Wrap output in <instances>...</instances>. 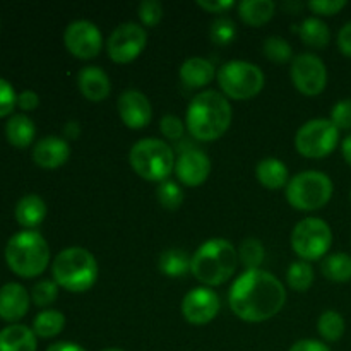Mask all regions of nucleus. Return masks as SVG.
Masks as SVG:
<instances>
[{
  "label": "nucleus",
  "instance_id": "nucleus-1",
  "mask_svg": "<svg viewBox=\"0 0 351 351\" xmlns=\"http://www.w3.org/2000/svg\"><path fill=\"white\" fill-rule=\"evenodd\" d=\"M228 304L240 321L259 324L283 311L287 288L274 274L264 269L243 271L230 288Z\"/></svg>",
  "mask_w": 351,
  "mask_h": 351
},
{
  "label": "nucleus",
  "instance_id": "nucleus-2",
  "mask_svg": "<svg viewBox=\"0 0 351 351\" xmlns=\"http://www.w3.org/2000/svg\"><path fill=\"white\" fill-rule=\"evenodd\" d=\"M233 112L230 99L215 89H206L191 99L185 113V127L194 139L213 143L226 134Z\"/></svg>",
  "mask_w": 351,
  "mask_h": 351
},
{
  "label": "nucleus",
  "instance_id": "nucleus-3",
  "mask_svg": "<svg viewBox=\"0 0 351 351\" xmlns=\"http://www.w3.org/2000/svg\"><path fill=\"white\" fill-rule=\"evenodd\" d=\"M237 266V247L226 239H209L192 256L191 273L204 287H219L235 274Z\"/></svg>",
  "mask_w": 351,
  "mask_h": 351
},
{
  "label": "nucleus",
  "instance_id": "nucleus-4",
  "mask_svg": "<svg viewBox=\"0 0 351 351\" xmlns=\"http://www.w3.org/2000/svg\"><path fill=\"white\" fill-rule=\"evenodd\" d=\"M98 261L84 247H67L55 256L51 274L58 288L71 293H84L98 280Z\"/></svg>",
  "mask_w": 351,
  "mask_h": 351
},
{
  "label": "nucleus",
  "instance_id": "nucleus-5",
  "mask_svg": "<svg viewBox=\"0 0 351 351\" xmlns=\"http://www.w3.org/2000/svg\"><path fill=\"white\" fill-rule=\"evenodd\" d=\"M5 263L21 278H36L50 263V247L36 230H23L9 239L5 245Z\"/></svg>",
  "mask_w": 351,
  "mask_h": 351
},
{
  "label": "nucleus",
  "instance_id": "nucleus-6",
  "mask_svg": "<svg viewBox=\"0 0 351 351\" xmlns=\"http://www.w3.org/2000/svg\"><path fill=\"white\" fill-rule=\"evenodd\" d=\"M175 161L177 158L170 144L154 137L137 141L129 153L130 168L136 171V175H139L143 180L158 184L168 180V177L173 173Z\"/></svg>",
  "mask_w": 351,
  "mask_h": 351
},
{
  "label": "nucleus",
  "instance_id": "nucleus-7",
  "mask_svg": "<svg viewBox=\"0 0 351 351\" xmlns=\"http://www.w3.org/2000/svg\"><path fill=\"white\" fill-rule=\"evenodd\" d=\"M332 192L335 184L329 175L319 170H305L290 178L285 189V197L297 211L311 213L328 206Z\"/></svg>",
  "mask_w": 351,
  "mask_h": 351
},
{
  "label": "nucleus",
  "instance_id": "nucleus-8",
  "mask_svg": "<svg viewBox=\"0 0 351 351\" xmlns=\"http://www.w3.org/2000/svg\"><path fill=\"white\" fill-rule=\"evenodd\" d=\"M218 84L221 89V95L228 99L243 101V99H252L263 91L266 75L261 71L259 65L247 60H230L219 67Z\"/></svg>",
  "mask_w": 351,
  "mask_h": 351
},
{
  "label": "nucleus",
  "instance_id": "nucleus-9",
  "mask_svg": "<svg viewBox=\"0 0 351 351\" xmlns=\"http://www.w3.org/2000/svg\"><path fill=\"white\" fill-rule=\"evenodd\" d=\"M291 249L302 261H321L332 245V230L324 219L304 218L291 232Z\"/></svg>",
  "mask_w": 351,
  "mask_h": 351
},
{
  "label": "nucleus",
  "instance_id": "nucleus-10",
  "mask_svg": "<svg viewBox=\"0 0 351 351\" xmlns=\"http://www.w3.org/2000/svg\"><path fill=\"white\" fill-rule=\"evenodd\" d=\"M339 146V129L329 119L307 120L295 134V149L308 160H322Z\"/></svg>",
  "mask_w": 351,
  "mask_h": 351
},
{
  "label": "nucleus",
  "instance_id": "nucleus-11",
  "mask_svg": "<svg viewBox=\"0 0 351 351\" xmlns=\"http://www.w3.org/2000/svg\"><path fill=\"white\" fill-rule=\"evenodd\" d=\"M146 27L137 23H122L108 36L106 51L115 64H130L146 50Z\"/></svg>",
  "mask_w": 351,
  "mask_h": 351
},
{
  "label": "nucleus",
  "instance_id": "nucleus-12",
  "mask_svg": "<svg viewBox=\"0 0 351 351\" xmlns=\"http://www.w3.org/2000/svg\"><path fill=\"white\" fill-rule=\"evenodd\" d=\"M290 77L304 96H319L328 86V67L317 55L300 53L291 60Z\"/></svg>",
  "mask_w": 351,
  "mask_h": 351
},
{
  "label": "nucleus",
  "instance_id": "nucleus-13",
  "mask_svg": "<svg viewBox=\"0 0 351 351\" xmlns=\"http://www.w3.org/2000/svg\"><path fill=\"white\" fill-rule=\"evenodd\" d=\"M64 45L69 53L79 60H91L101 51L103 34L95 23L79 19L65 27Z\"/></svg>",
  "mask_w": 351,
  "mask_h": 351
},
{
  "label": "nucleus",
  "instance_id": "nucleus-14",
  "mask_svg": "<svg viewBox=\"0 0 351 351\" xmlns=\"http://www.w3.org/2000/svg\"><path fill=\"white\" fill-rule=\"evenodd\" d=\"M219 297L215 290L208 287H197L187 291L182 300V315L192 326L209 324L218 315Z\"/></svg>",
  "mask_w": 351,
  "mask_h": 351
},
{
  "label": "nucleus",
  "instance_id": "nucleus-15",
  "mask_svg": "<svg viewBox=\"0 0 351 351\" xmlns=\"http://www.w3.org/2000/svg\"><path fill=\"white\" fill-rule=\"evenodd\" d=\"M173 171L180 184L187 187H199L211 175V160L204 151L197 147H187L178 153Z\"/></svg>",
  "mask_w": 351,
  "mask_h": 351
},
{
  "label": "nucleus",
  "instance_id": "nucleus-16",
  "mask_svg": "<svg viewBox=\"0 0 351 351\" xmlns=\"http://www.w3.org/2000/svg\"><path fill=\"white\" fill-rule=\"evenodd\" d=\"M119 117L125 127L132 130L144 129L153 119V106L149 98L139 89H127L117 99Z\"/></svg>",
  "mask_w": 351,
  "mask_h": 351
},
{
  "label": "nucleus",
  "instance_id": "nucleus-17",
  "mask_svg": "<svg viewBox=\"0 0 351 351\" xmlns=\"http://www.w3.org/2000/svg\"><path fill=\"white\" fill-rule=\"evenodd\" d=\"M33 161L45 170H57L71 158V144L58 136L41 137L33 147Z\"/></svg>",
  "mask_w": 351,
  "mask_h": 351
},
{
  "label": "nucleus",
  "instance_id": "nucleus-18",
  "mask_svg": "<svg viewBox=\"0 0 351 351\" xmlns=\"http://www.w3.org/2000/svg\"><path fill=\"white\" fill-rule=\"evenodd\" d=\"M31 295L19 283H7L0 288V319L5 322H17L27 314Z\"/></svg>",
  "mask_w": 351,
  "mask_h": 351
},
{
  "label": "nucleus",
  "instance_id": "nucleus-19",
  "mask_svg": "<svg viewBox=\"0 0 351 351\" xmlns=\"http://www.w3.org/2000/svg\"><path fill=\"white\" fill-rule=\"evenodd\" d=\"M77 88L88 101L99 103L108 98L112 82L108 74L98 65H86L77 74Z\"/></svg>",
  "mask_w": 351,
  "mask_h": 351
},
{
  "label": "nucleus",
  "instance_id": "nucleus-20",
  "mask_svg": "<svg viewBox=\"0 0 351 351\" xmlns=\"http://www.w3.org/2000/svg\"><path fill=\"white\" fill-rule=\"evenodd\" d=\"M216 69L208 58L202 57H191L180 65V81L191 89H201L204 86L211 84L216 77Z\"/></svg>",
  "mask_w": 351,
  "mask_h": 351
},
{
  "label": "nucleus",
  "instance_id": "nucleus-21",
  "mask_svg": "<svg viewBox=\"0 0 351 351\" xmlns=\"http://www.w3.org/2000/svg\"><path fill=\"white\" fill-rule=\"evenodd\" d=\"M256 178L263 187L269 191H280V189H287L290 182V171L287 165L278 158H264L257 163Z\"/></svg>",
  "mask_w": 351,
  "mask_h": 351
},
{
  "label": "nucleus",
  "instance_id": "nucleus-22",
  "mask_svg": "<svg viewBox=\"0 0 351 351\" xmlns=\"http://www.w3.org/2000/svg\"><path fill=\"white\" fill-rule=\"evenodd\" d=\"M14 216L21 226L26 230H34L47 218V204L40 195L27 194L17 201Z\"/></svg>",
  "mask_w": 351,
  "mask_h": 351
},
{
  "label": "nucleus",
  "instance_id": "nucleus-23",
  "mask_svg": "<svg viewBox=\"0 0 351 351\" xmlns=\"http://www.w3.org/2000/svg\"><path fill=\"white\" fill-rule=\"evenodd\" d=\"M38 341L33 329L24 324H10L0 331V351H36Z\"/></svg>",
  "mask_w": 351,
  "mask_h": 351
},
{
  "label": "nucleus",
  "instance_id": "nucleus-24",
  "mask_svg": "<svg viewBox=\"0 0 351 351\" xmlns=\"http://www.w3.org/2000/svg\"><path fill=\"white\" fill-rule=\"evenodd\" d=\"M5 137L14 147L26 149L33 144L34 137H36V127L29 117L24 115V113H16L7 120Z\"/></svg>",
  "mask_w": 351,
  "mask_h": 351
},
{
  "label": "nucleus",
  "instance_id": "nucleus-25",
  "mask_svg": "<svg viewBox=\"0 0 351 351\" xmlns=\"http://www.w3.org/2000/svg\"><path fill=\"white\" fill-rule=\"evenodd\" d=\"M276 12L273 0H242L239 3V16L247 26H264L269 23Z\"/></svg>",
  "mask_w": 351,
  "mask_h": 351
},
{
  "label": "nucleus",
  "instance_id": "nucleus-26",
  "mask_svg": "<svg viewBox=\"0 0 351 351\" xmlns=\"http://www.w3.org/2000/svg\"><path fill=\"white\" fill-rule=\"evenodd\" d=\"M191 261L192 257L185 250L173 247L161 252L158 269L167 278H184L185 274L191 273Z\"/></svg>",
  "mask_w": 351,
  "mask_h": 351
},
{
  "label": "nucleus",
  "instance_id": "nucleus-27",
  "mask_svg": "<svg viewBox=\"0 0 351 351\" xmlns=\"http://www.w3.org/2000/svg\"><path fill=\"white\" fill-rule=\"evenodd\" d=\"M298 34L300 40L312 48H326L331 41V29L321 17L312 16L302 21Z\"/></svg>",
  "mask_w": 351,
  "mask_h": 351
},
{
  "label": "nucleus",
  "instance_id": "nucleus-28",
  "mask_svg": "<svg viewBox=\"0 0 351 351\" xmlns=\"http://www.w3.org/2000/svg\"><path fill=\"white\" fill-rule=\"evenodd\" d=\"M324 278L335 283H348L351 280V256L346 252L329 254L321 261Z\"/></svg>",
  "mask_w": 351,
  "mask_h": 351
},
{
  "label": "nucleus",
  "instance_id": "nucleus-29",
  "mask_svg": "<svg viewBox=\"0 0 351 351\" xmlns=\"http://www.w3.org/2000/svg\"><path fill=\"white\" fill-rule=\"evenodd\" d=\"M65 315L60 311H53V308H47V311L40 312L33 321V331L36 338L50 339L60 335L65 328Z\"/></svg>",
  "mask_w": 351,
  "mask_h": 351
},
{
  "label": "nucleus",
  "instance_id": "nucleus-30",
  "mask_svg": "<svg viewBox=\"0 0 351 351\" xmlns=\"http://www.w3.org/2000/svg\"><path fill=\"white\" fill-rule=\"evenodd\" d=\"M317 331L328 343H336L345 336L346 322L338 311H324L319 315Z\"/></svg>",
  "mask_w": 351,
  "mask_h": 351
},
{
  "label": "nucleus",
  "instance_id": "nucleus-31",
  "mask_svg": "<svg viewBox=\"0 0 351 351\" xmlns=\"http://www.w3.org/2000/svg\"><path fill=\"white\" fill-rule=\"evenodd\" d=\"M237 252H239V263L245 267V271L261 269V264L266 259L263 242L257 239H245L240 243Z\"/></svg>",
  "mask_w": 351,
  "mask_h": 351
},
{
  "label": "nucleus",
  "instance_id": "nucleus-32",
  "mask_svg": "<svg viewBox=\"0 0 351 351\" xmlns=\"http://www.w3.org/2000/svg\"><path fill=\"white\" fill-rule=\"evenodd\" d=\"M288 287L295 291H307L314 283V267L307 261H295L287 271Z\"/></svg>",
  "mask_w": 351,
  "mask_h": 351
},
{
  "label": "nucleus",
  "instance_id": "nucleus-33",
  "mask_svg": "<svg viewBox=\"0 0 351 351\" xmlns=\"http://www.w3.org/2000/svg\"><path fill=\"white\" fill-rule=\"evenodd\" d=\"M263 51L267 60L274 62V64H287V62L293 60V48L281 36L266 38L263 45Z\"/></svg>",
  "mask_w": 351,
  "mask_h": 351
},
{
  "label": "nucleus",
  "instance_id": "nucleus-34",
  "mask_svg": "<svg viewBox=\"0 0 351 351\" xmlns=\"http://www.w3.org/2000/svg\"><path fill=\"white\" fill-rule=\"evenodd\" d=\"M156 197L160 206H163L168 211H177L182 204H184V191L177 182L165 180L158 185Z\"/></svg>",
  "mask_w": 351,
  "mask_h": 351
},
{
  "label": "nucleus",
  "instance_id": "nucleus-35",
  "mask_svg": "<svg viewBox=\"0 0 351 351\" xmlns=\"http://www.w3.org/2000/svg\"><path fill=\"white\" fill-rule=\"evenodd\" d=\"M58 298V285L53 280H41L31 290V300L36 307H48Z\"/></svg>",
  "mask_w": 351,
  "mask_h": 351
},
{
  "label": "nucleus",
  "instance_id": "nucleus-36",
  "mask_svg": "<svg viewBox=\"0 0 351 351\" xmlns=\"http://www.w3.org/2000/svg\"><path fill=\"white\" fill-rule=\"evenodd\" d=\"M211 40L213 43L219 45V47H225L230 45L237 36V24L233 23L228 17H218L215 19V23L211 24Z\"/></svg>",
  "mask_w": 351,
  "mask_h": 351
},
{
  "label": "nucleus",
  "instance_id": "nucleus-37",
  "mask_svg": "<svg viewBox=\"0 0 351 351\" xmlns=\"http://www.w3.org/2000/svg\"><path fill=\"white\" fill-rule=\"evenodd\" d=\"M137 16L143 27H156L163 19V5L158 0H143L137 7Z\"/></svg>",
  "mask_w": 351,
  "mask_h": 351
},
{
  "label": "nucleus",
  "instance_id": "nucleus-38",
  "mask_svg": "<svg viewBox=\"0 0 351 351\" xmlns=\"http://www.w3.org/2000/svg\"><path fill=\"white\" fill-rule=\"evenodd\" d=\"M185 130V122L182 119H178L177 115H165L160 120V132L167 137L168 141H180L184 137Z\"/></svg>",
  "mask_w": 351,
  "mask_h": 351
},
{
  "label": "nucleus",
  "instance_id": "nucleus-39",
  "mask_svg": "<svg viewBox=\"0 0 351 351\" xmlns=\"http://www.w3.org/2000/svg\"><path fill=\"white\" fill-rule=\"evenodd\" d=\"M332 123L338 127L339 130H350L351 129V98L341 99L336 103L331 108V117H329Z\"/></svg>",
  "mask_w": 351,
  "mask_h": 351
},
{
  "label": "nucleus",
  "instance_id": "nucleus-40",
  "mask_svg": "<svg viewBox=\"0 0 351 351\" xmlns=\"http://www.w3.org/2000/svg\"><path fill=\"white\" fill-rule=\"evenodd\" d=\"M17 106V95L12 84L5 79L0 77V119L10 115Z\"/></svg>",
  "mask_w": 351,
  "mask_h": 351
},
{
  "label": "nucleus",
  "instance_id": "nucleus-41",
  "mask_svg": "<svg viewBox=\"0 0 351 351\" xmlns=\"http://www.w3.org/2000/svg\"><path fill=\"white\" fill-rule=\"evenodd\" d=\"M348 5L346 0H311L307 3L308 9L317 16H336Z\"/></svg>",
  "mask_w": 351,
  "mask_h": 351
},
{
  "label": "nucleus",
  "instance_id": "nucleus-42",
  "mask_svg": "<svg viewBox=\"0 0 351 351\" xmlns=\"http://www.w3.org/2000/svg\"><path fill=\"white\" fill-rule=\"evenodd\" d=\"M197 5L211 14H225L226 10L233 9L235 2L233 0H197Z\"/></svg>",
  "mask_w": 351,
  "mask_h": 351
},
{
  "label": "nucleus",
  "instance_id": "nucleus-43",
  "mask_svg": "<svg viewBox=\"0 0 351 351\" xmlns=\"http://www.w3.org/2000/svg\"><path fill=\"white\" fill-rule=\"evenodd\" d=\"M38 105H40V96L33 89H26L17 95V106L24 112H33L38 108Z\"/></svg>",
  "mask_w": 351,
  "mask_h": 351
},
{
  "label": "nucleus",
  "instance_id": "nucleus-44",
  "mask_svg": "<svg viewBox=\"0 0 351 351\" xmlns=\"http://www.w3.org/2000/svg\"><path fill=\"white\" fill-rule=\"evenodd\" d=\"M336 41H338L339 51H341L345 57L351 58V21L343 24L341 29L338 31V38H336Z\"/></svg>",
  "mask_w": 351,
  "mask_h": 351
},
{
  "label": "nucleus",
  "instance_id": "nucleus-45",
  "mask_svg": "<svg viewBox=\"0 0 351 351\" xmlns=\"http://www.w3.org/2000/svg\"><path fill=\"white\" fill-rule=\"evenodd\" d=\"M288 351H331V348L319 339H298Z\"/></svg>",
  "mask_w": 351,
  "mask_h": 351
},
{
  "label": "nucleus",
  "instance_id": "nucleus-46",
  "mask_svg": "<svg viewBox=\"0 0 351 351\" xmlns=\"http://www.w3.org/2000/svg\"><path fill=\"white\" fill-rule=\"evenodd\" d=\"M47 351H86V350L82 348L81 345H77V343L58 341V343H53V345L48 346Z\"/></svg>",
  "mask_w": 351,
  "mask_h": 351
},
{
  "label": "nucleus",
  "instance_id": "nucleus-47",
  "mask_svg": "<svg viewBox=\"0 0 351 351\" xmlns=\"http://www.w3.org/2000/svg\"><path fill=\"white\" fill-rule=\"evenodd\" d=\"M81 136V125L75 120L65 123L64 127V139H77Z\"/></svg>",
  "mask_w": 351,
  "mask_h": 351
},
{
  "label": "nucleus",
  "instance_id": "nucleus-48",
  "mask_svg": "<svg viewBox=\"0 0 351 351\" xmlns=\"http://www.w3.org/2000/svg\"><path fill=\"white\" fill-rule=\"evenodd\" d=\"M341 154H343V160H345L351 167V134L341 141Z\"/></svg>",
  "mask_w": 351,
  "mask_h": 351
},
{
  "label": "nucleus",
  "instance_id": "nucleus-49",
  "mask_svg": "<svg viewBox=\"0 0 351 351\" xmlns=\"http://www.w3.org/2000/svg\"><path fill=\"white\" fill-rule=\"evenodd\" d=\"M101 351H123V350H120V348H105V350H101Z\"/></svg>",
  "mask_w": 351,
  "mask_h": 351
},
{
  "label": "nucleus",
  "instance_id": "nucleus-50",
  "mask_svg": "<svg viewBox=\"0 0 351 351\" xmlns=\"http://www.w3.org/2000/svg\"><path fill=\"white\" fill-rule=\"evenodd\" d=\"M350 201H351V191H350Z\"/></svg>",
  "mask_w": 351,
  "mask_h": 351
}]
</instances>
